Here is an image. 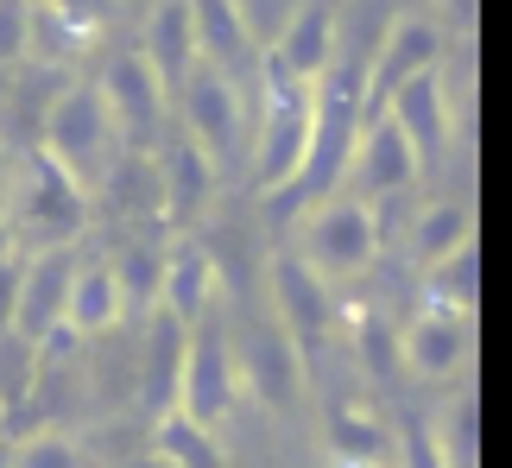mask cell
<instances>
[{
    "instance_id": "cell-27",
    "label": "cell",
    "mask_w": 512,
    "mask_h": 468,
    "mask_svg": "<svg viewBox=\"0 0 512 468\" xmlns=\"http://www.w3.org/2000/svg\"><path fill=\"white\" fill-rule=\"evenodd\" d=\"M32 380H38V342L0 329V412H7V437H13V424L32 399Z\"/></svg>"
},
{
    "instance_id": "cell-2",
    "label": "cell",
    "mask_w": 512,
    "mask_h": 468,
    "mask_svg": "<svg viewBox=\"0 0 512 468\" xmlns=\"http://www.w3.org/2000/svg\"><path fill=\"white\" fill-rule=\"evenodd\" d=\"M38 152H45L57 171H70L89 197L108 184V171L121 165L127 146H121V133H114V121H108V108H102V95H95L89 76H64V83L51 89L45 121H38Z\"/></svg>"
},
{
    "instance_id": "cell-37",
    "label": "cell",
    "mask_w": 512,
    "mask_h": 468,
    "mask_svg": "<svg viewBox=\"0 0 512 468\" xmlns=\"http://www.w3.org/2000/svg\"><path fill=\"white\" fill-rule=\"evenodd\" d=\"M0 253H13V241H7V222H0Z\"/></svg>"
},
{
    "instance_id": "cell-39",
    "label": "cell",
    "mask_w": 512,
    "mask_h": 468,
    "mask_svg": "<svg viewBox=\"0 0 512 468\" xmlns=\"http://www.w3.org/2000/svg\"><path fill=\"white\" fill-rule=\"evenodd\" d=\"M121 7H140V0H121Z\"/></svg>"
},
{
    "instance_id": "cell-15",
    "label": "cell",
    "mask_w": 512,
    "mask_h": 468,
    "mask_svg": "<svg viewBox=\"0 0 512 468\" xmlns=\"http://www.w3.org/2000/svg\"><path fill=\"white\" fill-rule=\"evenodd\" d=\"M468 348H475V317L437 304H418V317L399 329V367L418 380H456L468 367Z\"/></svg>"
},
{
    "instance_id": "cell-30",
    "label": "cell",
    "mask_w": 512,
    "mask_h": 468,
    "mask_svg": "<svg viewBox=\"0 0 512 468\" xmlns=\"http://www.w3.org/2000/svg\"><path fill=\"white\" fill-rule=\"evenodd\" d=\"M354 361H361L380 386L399 374V329H392L380 310H354Z\"/></svg>"
},
{
    "instance_id": "cell-38",
    "label": "cell",
    "mask_w": 512,
    "mask_h": 468,
    "mask_svg": "<svg viewBox=\"0 0 512 468\" xmlns=\"http://www.w3.org/2000/svg\"><path fill=\"white\" fill-rule=\"evenodd\" d=\"M0 468H7V437H0Z\"/></svg>"
},
{
    "instance_id": "cell-10",
    "label": "cell",
    "mask_w": 512,
    "mask_h": 468,
    "mask_svg": "<svg viewBox=\"0 0 512 468\" xmlns=\"http://www.w3.org/2000/svg\"><path fill=\"white\" fill-rule=\"evenodd\" d=\"M177 108H184V140H196L215 165L247 152V95L241 76H222L209 64L190 70V83L177 89Z\"/></svg>"
},
{
    "instance_id": "cell-19",
    "label": "cell",
    "mask_w": 512,
    "mask_h": 468,
    "mask_svg": "<svg viewBox=\"0 0 512 468\" xmlns=\"http://www.w3.org/2000/svg\"><path fill=\"white\" fill-rule=\"evenodd\" d=\"M152 64V76L165 83V95H177L190 83V70L203 64L196 57V32H190V7L184 0H146V19H140V45H133Z\"/></svg>"
},
{
    "instance_id": "cell-34",
    "label": "cell",
    "mask_w": 512,
    "mask_h": 468,
    "mask_svg": "<svg viewBox=\"0 0 512 468\" xmlns=\"http://www.w3.org/2000/svg\"><path fill=\"white\" fill-rule=\"evenodd\" d=\"M430 19H437L443 38L456 45L462 32H475V0H430Z\"/></svg>"
},
{
    "instance_id": "cell-1",
    "label": "cell",
    "mask_w": 512,
    "mask_h": 468,
    "mask_svg": "<svg viewBox=\"0 0 512 468\" xmlns=\"http://www.w3.org/2000/svg\"><path fill=\"white\" fill-rule=\"evenodd\" d=\"M0 222H7L13 253H51V247H76L95 222V197L70 171H57L45 152H19L0 190Z\"/></svg>"
},
{
    "instance_id": "cell-7",
    "label": "cell",
    "mask_w": 512,
    "mask_h": 468,
    "mask_svg": "<svg viewBox=\"0 0 512 468\" xmlns=\"http://www.w3.org/2000/svg\"><path fill=\"white\" fill-rule=\"evenodd\" d=\"M228 342H234L241 393H253L260 405H272V412H291V405L304 399L310 367H304V355L291 348V336L266 317V310H260V317H247L241 329H228Z\"/></svg>"
},
{
    "instance_id": "cell-26",
    "label": "cell",
    "mask_w": 512,
    "mask_h": 468,
    "mask_svg": "<svg viewBox=\"0 0 512 468\" xmlns=\"http://www.w3.org/2000/svg\"><path fill=\"white\" fill-rule=\"evenodd\" d=\"M108 266H114V285H121V304H127V317H146V310L159 304L165 247H152V241H133V247H121V253H108Z\"/></svg>"
},
{
    "instance_id": "cell-25",
    "label": "cell",
    "mask_w": 512,
    "mask_h": 468,
    "mask_svg": "<svg viewBox=\"0 0 512 468\" xmlns=\"http://www.w3.org/2000/svg\"><path fill=\"white\" fill-rule=\"evenodd\" d=\"M475 285H481L475 241L456 247V253H443V260H430V266H418V291H424V304L456 310V317H475Z\"/></svg>"
},
{
    "instance_id": "cell-8",
    "label": "cell",
    "mask_w": 512,
    "mask_h": 468,
    "mask_svg": "<svg viewBox=\"0 0 512 468\" xmlns=\"http://www.w3.org/2000/svg\"><path fill=\"white\" fill-rule=\"evenodd\" d=\"M241 405V374H234V342H228V323L209 317L190 329V355H184V386H177V412L203 431H222L228 412Z\"/></svg>"
},
{
    "instance_id": "cell-4",
    "label": "cell",
    "mask_w": 512,
    "mask_h": 468,
    "mask_svg": "<svg viewBox=\"0 0 512 468\" xmlns=\"http://www.w3.org/2000/svg\"><path fill=\"white\" fill-rule=\"evenodd\" d=\"M291 253H298L323 285H348V279H361V272H373V260H380V216H373V203L329 197V203L298 216V247Z\"/></svg>"
},
{
    "instance_id": "cell-29",
    "label": "cell",
    "mask_w": 512,
    "mask_h": 468,
    "mask_svg": "<svg viewBox=\"0 0 512 468\" xmlns=\"http://www.w3.org/2000/svg\"><path fill=\"white\" fill-rule=\"evenodd\" d=\"M430 437L449 468H475V393H449L443 412H430Z\"/></svg>"
},
{
    "instance_id": "cell-3",
    "label": "cell",
    "mask_w": 512,
    "mask_h": 468,
    "mask_svg": "<svg viewBox=\"0 0 512 468\" xmlns=\"http://www.w3.org/2000/svg\"><path fill=\"white\" fill-rule=\"evenodd\" d=\"M310 152V89L260 70V127H247V178L272 203Z\"/></svg>"
},
{
    "instance_id": "cell-28",
    "label": "cell",
    "mask_w": 512,
    "mask_h": 468,
    "mask_svg": "<svg viewBox=\"0 0 512 468\" xmlns=\"http://www.w3.org/2000/svg\"><path fill=\"white\" fill-rule=\"evenodd\" d=\"M7 468H89V450L51 424H38V431L7 437Z\"/></svg>"
},
{
    "instance_id": "cell-17",
    "label": "cell",
    "mask_w": 512,
    "mask_h": 468,
    "mask_svg": "<svg viewBox=\"0 0 512 468\" xmlns=\"http://www.w3.org/2000/svg\"><path fill=\"white\" fill-rule=\"evenodd\" d=\"M70 272H76V247L26 253V266H19V298H13V336H26V342H45L51 329H64Z\"/></svg>"
},
{
    "instance_id": "cell-16",
    "label": "cell",
    "mask_w": 512,
    "mask_h": 468,
    "mask_svg": "<svg viewBox=\"0 0 512 468\" xmlns=\"http://www.w3.org/2000/svg\"><path fill=\"white\" fill-rule=\"evenodd\" d=\"M184 355H190V329L165 317L159 304L140 317V374H133V393H140L146 418L177 412V386H184Z\"/></svg>"
},
{
    "instance_id": "cell-31",
    "label": "cell",
    "mask_w": 512,
    "mask_h": 468,
    "mask_svg": "<svg viewBox=\"0 0 512 468\" xmlns=\"http://www.w3.org/2000/svg\"><path fill=\"white\" fill-rule=\"evenodd\" d=\"M38 7H45L57 26H64L76 45H102L108 38V26H114V13H121V0H38Z\"/></svg>"
},
{
    "instance_id": "cell-11",
    "label": "cell",
    "mask_w": 512,
    "mask_h": 468,
    "mask_svg": "<svg viewBox=\"0 0 512 468\" xmlns=\"http://www.w3.org/2000/svg\"><path fill=\"white\" fill-rule=\"evenodd\" d=\"M336 51H342V0H298L279 38H272V51L260 57V70L317 89V76L336 64Z\"/></svg>"
},
{
    "instance_id": "cell-23",
    "label": "cell",
    "mask_w": 512,
    "mask_h": 468,
    "mask_svg": "<svg viewBox=\"0 0 512 468\" xmlns=\"http://www.w3.org/2000/svg\"><path fill=\"white\" fill-rule=\"evenodd\" d=\"M475 241V209H468L462 197H437V203H424L418 216H411V234H405V247H411V266H430V260H443V253H456Z\"/></svg>"
},
{
    "instance_id": "cell-5",
    "label": "cell",
    "mask_w": 512,
    "mask_h": 468,
    "mask_svg": "<svg viewBox=\"0 0 512 468\" xmlns=\"http://www.w3.org/2000/svg\"><path fill=\"white\" fill-rule=\"evenodd\" d=\"M89 83H95V95H102V108H108V121H114V133H121L127 152H152L165 140L171 95H165V83L152 76V64L133 45L102 51V64H95Z\"/></svg>"
},
{
    "instance_id": "cell-33",
    "label": "cell",
    "mask_w": 512,
    "mask_h": 468,
    "mask_svg": "<svg viewBox=\"0 0 512 468\" xmlns=\"http://www.w3.org/2000/svg\"><path fill=\"white\" fill-rule=\"evenodd\" d=\"M19 57H26V7L0 0V64H19Z\"/></svg>"
},
{
    "instance_id": "cell-20",
    "label": "cell",
    "mask_w": 512,
    "mask_h": 468,
    "mask_svg": "<svg viewBox=\"0 0 512 468\" xmlns=\"http://www.w3.org/2000/svg\"><path fill=\"white\" fill-rule=\"evenodd\" d=\"M190 7V32H196V57L222 76H241L253 64V19L241 0H184Z\"/></svg>"
},
{
    "instance_id": "cell-12",
    "label": "cell",
    "mask_w": 512,
    "mask_h": 468,
    "mask_svg": "<svg viewBox=\"0 0 512 468\" xmlns=\"http://www.w3.org/2000/svg\"><path fill=\"white\" fill-rule=\"evenodd\" d=\"M418 159H411V146L399 140V127L386 121V114H361V127H354V146H348V165H342V190L354 203H380L392 190H411L418 184ZM336 190V197H342Z\"/></svg>"
},
{
    "instance_id": "cell-24",
    "label": "cell",
    "mask_w": 512,
    "mask_h": 468,
    "mask_svg": "<svg viewBox=\"0 0 512 468\" xmlns=\"http://www.w3.org/2000/svg\"><path fill=\"white\" fill-rule=\"evenodd\" d=\"M152 456L165 468H228L222 431H203V424H190L184 412L152 418Z\"/></svg>"
},
{
    "instance_id": "cell-13",
    "label": "cell",
    "mask_w": 512,
    "mask_h": 468,
    "mask_svg": "<svg viewBox=\"0 0 512 468\" xmlns=\"http://www.w3.org/2000/svg\"><path fill=\"white\" fill-rule=\"evenodd\" d=\"M152 171H159V222L196 228L209 216L215 190H222V165H215L196 140H184V133L159 140L152 146Z\"/></svg>"
},
{
    "instance_id": "cell-18",
    "label": "cell",
    "mask_w": 512,
    "mask_h": 468,
    "mask_svg": "<svg viewBox=\"0 0 512 468\" xmlns=\"http://www.w3.org/2000/svg\"><path fill=\"white\" fill-rule=\"evenodd\" d=\"M215 298H222V266H215V253L203 241L165 247V272H159V310L165 317L196 329L215 310Z\"/></svg>"
},
{
    "instance_id": "cell-14",
    "label": "cell",
    "mask_w": 512,
    "mask_h": 468,
    "mask_svg": "<svg viewBox=\"0 0 512 468\" xmlns=\"http://www.w3.org/2000/svg\"><path fill=\"white\" fill-rule=\"evenodd\" d=\"M380 114L399 127V140L411 146V159H418V165L443 159L449 140H456V95H449V76H443V70L399 83V89L380 102Z\"/></svg>"
},
{
    "instance_id": "cell-9",
    "label": "cell",
    "mask_w": 512,
    "mask_h": 468,
    "mask_svg": "<svg viewBox=\"0 0 512 468\" xmlns=\"http://www.w3.org/2000/svg\"><path fill=\"white\" fill-rule=\"evenodd\" d=\"M266 317L291 336V348L304 355V367H310V355L329 342V329H336V291H329L317 272H310L298 253H272L266 260Z\"/></svg>"
},
{
    "instance_id": "cell-36",
    "label": "cell",
    "mask_w": 512,
    "mask_h": 468,
    "mask_svg": "<svg viewBox=\"0 0 512 468\" xmlns=\"http://www.w3.org/2000/svg\"><path fill=\"white\" fill-rule=\"evenodd\" d=\"M7 171H13V159H7V140H0V190H7Z\"/></svg>"
},
{
    "instance_id": "cell-21",
    "label": "cell",
    "mask_w": 512,
    "mask_h": 468,
    "mask_svg": "<svg viewBox=\"0 0 512 468\" xmlns=\"http://www.w3.org/2000/svg\"><path fill=\"white\" fill-rule=\"evenodd\" d=\"M121 317H127V304H121V285H114L108 253H102V260H76L70 298H64V329L76 342H102V336L121 329Z\"/></svg>"
},
{
    "instance_id": "cell-6",
    "label": "cell",
    "mask_w": 512,
    "mask_h": 468,
    "mask_svg": "<svg viewBox=\"0 0 512 468\" xmlns=\"http://www.w3.org/2000/svg\"><path fill=\"white\" fill-rule=\"evenodd\" d=\"M443 57H449V38L443 26L430 13H392L380 38H373V51H367V83H361V114H380V102L399 83H411V76H430V70H443Z\"/></svg>"
},
{
    "instance_id": "cell-35",
    "label": "cell",
    "mask_w": 512,
    "mask_h": 468,
    "mask_svg": "<svg viewBox=\"0 0 512 468\" xmlns=\"http://www.w3.org/2000/svg\"><path fill=\"white\" fill-rule=\"evenodd\" d=\"M19 266H26V253H0V329H13V298H19Z\"/></svg>"
},
{
    "instance_id": "cell-32",
    "label": "cell",
    "mask_w": 512,
    "mask_h": 468,
    "mask_svg": "<svg viewBox=\"0 0 512 468\" xmlns=\"http://www.w3.org/2000/svg\"><path fill=\"white\" fill-rule=\"evenodd\" d=\"M392 462L399 468H449L437 437H430V418H399V431H392Z\"/></svg>"
},
{
    "instance_id": "cell-22",
    "label": "cell",
    "mask_w": 512,
    "mask_h": 468,
    "mask_svg": "<svg viewBox=\"0 0 512 468\" xmlns=\"http://www.w3.org/2000/svg\"><path fill=\"white\" fill-rule=\"evenodd\" d=\"M323 443H329V456H336L342 468H380V462H392V424L361 412V405H348V399L329 405Z\"/></svg>"
}]
</instances>
